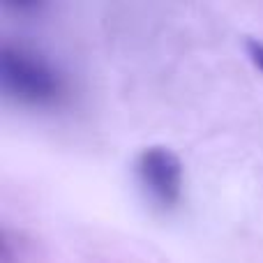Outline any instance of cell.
Listing matches in <instances>:
<instances>
[{
    "label": "cell",
    "mask_w": 263,
    "mask_h": 263,
    "mask_svg": "<svg viewBox=\"0 0 263 263\" xmlns=\"http://www.w3.org/2000/svg\"><path fill=\"white\" fill-rule=\"evenodd\" d=\"M0 83L12 100L30 106H49L65 92L58 69L40 53L23 46H5L0 55Z\"/></svg>",
    "instance_id": "cell-1"
},
{
    "label": "cell",
    "mask_w": 263,
    "mask_h": 263,
    "mask_svg": "<svg viewBox=\"0 0 263 263\" xmlns=\"http://www.w3.org/2000/svg\"><path fill=\"white\" fill-rule=\"evenodd\" d=\"M136 180L145 199L159 210H171L182 199V162L173 150L150 145L136 157Z\"/></svg>",
    "instance_id": "cell-2"
},
{
    "label": "cell",
    "mask_w": 263,
    "mask_h": 263,
    "mask_svg": "<svg viewBox=\"0 0 263 263\" xmlns=\"http://www.w3.org/2000/svg\"><path fill=\"white\" fill-rule=\"evenodd\" d=\"M245 46H247V55H250V60L263 72V42H259V40H247Z\"/></svg>",
    "instance_id": "cell-3"
}]
</instances>
